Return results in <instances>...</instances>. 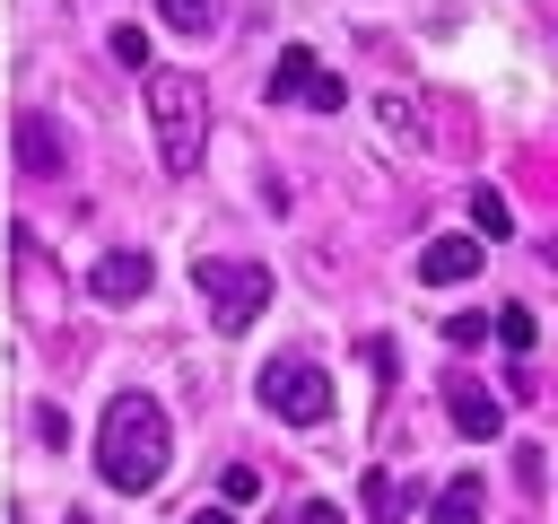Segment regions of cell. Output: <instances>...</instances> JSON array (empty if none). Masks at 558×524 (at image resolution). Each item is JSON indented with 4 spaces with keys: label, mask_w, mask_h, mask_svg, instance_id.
<instances>
[{
    "label": "cell",
    "mask_w": 558,
    "mask_h": 524,
    "mask_svg": "<svg viewBox=\"0 0 558 524\" xmlns=\"http://www.w3.org/2000/svg\"><path fill=\"white\" fill-rule=\"evenodd\" d=\"M366 367H375V376H384V384H392V376H401V349H392V341H384V332H366Z\"/></svg>",
    "instance_id": "d6986e66"
},
{
    "label": "cell",
    "mask_w": 558,
    "mask_h": 524,
    "mask_svg": "<svg viewBox=\"0 0 558 524\" xmlns=\"http://www.w3.org/2000/svg\"><path fill=\"white\" fill-rule=\"evenodd\" d=\"M480 271V236H436L427 253H418V279L427 288H453V279H471Z\"/></svg>",
    "instance_id": "52a82bcc"
},
{
    "label": "cell",
    "mask_w": 558,
    "mask_h": 524,
    "mask_svg": "<svg viewBox=\"0 0 558 524\" xmlns=\"http://www.w3.org/2000/svg\"><path fill=\"white\" fill-rule=\"evenodd\" d=\"M148 122H157V157L174 175H192L209 148V87L192 70H148Z\"/></svg>",
    "instance_id": "7a4b0ae2"
},
{
    "label": "cell",
    "mask_w": 558,
    "mask_h": 524,
    "mask_svg": "<svg viewBox=\"0 0 558 524\" xmlns=\"http://www.w3.org/2000/svg\"><path fill=\"white\" fill-rule=\"evenodd\" d=\"M270 524H305V515H270Z\"/></svg>",
    "instance_id": "d4e9b609"
},
{
    "label": "cell",
    "mask_w": 558,
    "mask_h": 524,
    "mask_svg": "<svg viewBox=\"0 0 558 524\" xmlns=\"http://www.w3.org/2000/svg\"><path fill=\"white\" fill-rule=\"evenodd\" d=\"M87 288H96V297H105V306H131V297H148V288H157V262H148V253H131V245H122V253H105V262H96V271H87Z\"/></svg>",
    "instance_id": "8992f818"
},
{
    "label": "cell",
    "mask_w": 558,
    "mask_h": 524,
    "mask_svg": "<svg viewBox=\"0 0 558 524\" xmlns=\"http://www.w3.org/2000/svg\"><path fill=\"white\" fill-rule=\"evenodd\" d=\"M497 341H506V349L523 358V349L541 341V332H532V306H497Z\"/></svg>",
    "instance_id": "4fadbf2b"
},
{
    "label": "cell",
    "mask_w": 558,
    "mask_h": 524,
    "mask_svg": "<svg viewBox=\"0 0 558 524\" xmlns=\"http://www.w3.org/2000/svg\"><path fill=\"white\" fill-rule=\"evenodd\" d=\"M113 61H122V70H157V61H148V35H140V26H113Z\"/></svg>",
    "instance_id": "2e32d148"
},
{
    "label": "cell",
    "mask_w": 558,
    "mask_h": 524,
    "mask_svg": "<svg viewBox=\"0 0 558 524\" xmlns=\"http://www.w3.org/2000/svg\"><path fill=\"white\" fill-rule=\"evenodd\" d=\"M445 402H453V428H462V437H497V428H506V402H497L488 384H471V376H462Z\"/></svg>",
    "instance_id": "9c48e42d"
},
{
    "label": "cell",
    "mask_w": 558,
    "mask_h": 524,
    "mask_svg": "<svg viewBox=\"0 0 558 524\" xmlns=\"http://www.w3.org/2000/svg\"><path fill=\"white\" fill-rule=\"evenodd\" d=\"M253 393H262V410L288 419V428H323V410H331V376H323V358H305V349L270 358V367L253 376Z\"/></svg>",
    "instance_id": "277c9868"
},
{
    "label": "cell",
    "mask_w": 558,
    "mask_h": 524,
    "mask_svg": "<svg viewBox=\"0 0 558 524\" xmlns=\"http://www.w3.org/2000/svg\"><path fill=\"white\" fill-rule=\"evenodd\" d=\"M296 515H305V524H349V515H340V507H331V498H305V507H296Z\"/></svg>",
    "instance_id": "7402d4cb"
},
{
    "label": "cell",
    "mask_w": 558,
    "mask_h": 524,
    "mask_svg": "<svg viewBox=\"0 0 558 524\" xmlns=\"http://www.w3.org/2000/svg\"><path fill=\"white\" fill-rule=\"evenodd\" d=\"M17 166L26 175H70V131L52 114H17Z\"/></svg>",
    "instance_id": "5b68a950"
},
{
    "label": "cell",
    "mask_w": 558,
    "mask_h": 524,
    "mask_svg": "<svg viewBox=\"0 0 558 524\" xmlns=\"http://www.w3.org/2000/svg\"><path fill=\"white\" fill-rule=\"evenodd\" d=\"M70 524H87V515H70Z\"/></svg>",
    "instance_id": "484cf974"
},
{
    "label": "cell",
    "mask_w": 558,
    "mask_h": 524,
    "mask_svg": "<svg viewBox=\"0 0 558 524\" xmlns=\"http://www.w3.org/2000/svg\"><path fill=\"white\" fill-rule=\"evenodd\" d=\"M314 79H323V70H314V52H305V44H288V52L270 61V105H305V96H314Z\"/></svg>",
    "instance_id": "30bf717a"
},
{
    "label": "cell",
    "mask_w": 558,
    "mask_h": 524,
    "mask_svg": "<svg viewBox=\"0 0 558 524\" xmlns=\"http://www.w3.org/2000/svg\"><path fill=\"white\" fill-rule=\"evenodd\" d=\"M366 507H375V524H401V480L375 472V480H366Z\"/></svg>",
    "instance_id": "9a60e30c"
},
{
    "label": "cell",
    "mask_w": 558,
    "mask_h": 524,
    "mask_svg": "<svg viewBox=\"0 0 558 524\" xmlns=\"http://www.w3.org/2000/svg\"><path fill=\"white\" fill-rule=\"evenodd\" d=\"M218 9H227V0H157V17H166L174 35H209V26H218Z\"/></svg>",
    "instance_id": "7c38bea8"
},
{
    "label": "cell",
    "mask_w": 558,
    "mask_h": 524,
    "mask_svg": "<svg viewBox=\"0 0 558 524\" xmlns=\"http://www.w3.org/2000/svg\"><path fill=\"white\" fill-rule=\"evenodd\" d=\"M183 524H235V507H227V498H218V507H192V515H183Z\"/></svg>",
    "instance_id": "603a6c76"
},
{
    "label": "cell",
    "mask_w": 558,
    "mask_h": 524,
    "mask_svg": "<svg viewBox=\"0 0 558 524\" xmlns=\"http://www.w3.org/2000/svg\"><path fill=\"white\" fill-rule=\"evenodd\" d=\"M480 507H488V472H453L427 498V524H480Z\"/></svg>",
    "instance_id": "ba28073f"
},
{
    "label": "cell",
    "mask_w": 558,
    "mask_h": 524,
    "mask_svg": "<svg viewBox=\"0 0 558 524\" xmlns=\"http://www.w3.org/2000/svg\"><path fill=\"white\" fill-rule=\"evenodd\" d=\"M471 236H488V245H497V236H514V210H506V192H488V183L471 192Z\"/></svg>",
    "instance_id": "8fae6325"
},
{
    "label": "cell",
    "mask_w": 558,
    "mask_h": 524,
    "mask_svg": "<svg viewBox=\"0 0 558 524\" xmlns=\"http://www.w3.org/2000/svg\"><path fill=\"white\" fill-rule=\"evenodd\" d=\"M305 105H314V114H340V105H349V87H340V79H331V70H323V79H314V96H305Z\"/></svg>",
    "instance_id": "ffe728a7"
},
{
    "label": "cell",
    "mask_w": 558,
    "mask_h": 524,
    "mask_svg": "<svg viewBox=\"0 0 558 524\" xmlns=\"http://www.w3.org/2000/svg\"><path fill=\"white\" fill-rule=\"evenodd\" d=\"M35 437H44V445H70V419H61L52 402H44V410H35Z\"/></svg>",
    "instance_id": "44dd1931"
},
{
    "label": "cell",
    "mask_w": 558,
    "mask_h": 524,
    "mask_svg": "<svg viewBox=\"0 0 558 524\" xmlns=\"http://www.w3.org/2000/svg\"><path fill=\"white\" fill-rule=\"evenodd\" d=\"M541 253H549V271H558V236H549V245H541Z\"/></svg>",
    "instance_id": "cb8c5ba5"
},
{
    "label": "cell",
    "mask_w": 558,
    "mask_h": 524,
    "mask_svg": "<svg viewBox=\"0 0 558 524\" xmlns=\"http://www.w3.org/2000/svg\"><path fill=\"white\" fill-rule=\"evenodd\" d=\"M96 472L122 498H140V489H157L174 472V428H166L157 393H113L105 402V419H96Z\"/></svg>",
    "instance_id": "6da1fadb"
},
{
    "label": "cell",
    "mask_w": 558,
    "mask_h": 524,
    "mask_svg": "<svg viewBox=\"0 0 558 524\" xmlns=\"http://www.w3.org/2000/svg\"><path fill=\"white\" fill-rule=\"evenodd\" d=\"M514 480H523V489H549V454H541V445H514Z\"/></svg>",
    "instance_id": "e0dca14e"
},
{
    "label": "cell",
    "mask_w": 558,
    "mask_h": 524,
    "mask_svg": "<svg viewBox=\"0 0 558 524\" xmlns=\"http://www.w3.org/2000/svg\"><path fill=\"white\" fill-rule=\"evenodd\" d=\"M445 341H453V349H480V341H488V314H453Z\"/></svg>",
    "instance_id": "ac0fdd59"
},
{
    "label": "cell",
    "mask_w": 558,
    "mask_h": 524,
    "mask_svg": "<svg viewBox=\"0 0 558 524\" xmlns=\"http://www.w3.org/2000/svg\"><path fill=\"white\" fill-rule=\"evenodd\" d=\"M218 498H227V507H253V498H262V472H253V463H227Z\"/></svg>",
    "instance_id": "5bb4252c"
},
{
    "label": "cell",
    "mask_w": 558,
    "mask_h": 524,
    "mask_svg": "<svg viewBox=\"0 0 558 524\" xmlns=\"http://www.w3.org/2000/svg\"><path fill=\"white\" fill-rule=\"evenodd\" d=\"M192 288H201V306H209V332H253L279 279H270V262L209 253V262H192Z\"/></svg>",
    "instance_id": "3957f363"
}]
</instances>
